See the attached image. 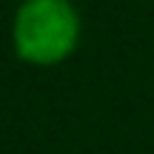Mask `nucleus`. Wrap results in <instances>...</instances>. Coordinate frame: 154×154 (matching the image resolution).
I'll list each match as a JSON object with an SVG mask.
<instances>
[{"instance_id":"1","label":"nucleus","mask_w":154,"mask_h":154,"mask_svg":"<svg viewBox=\"0 0 154 154\" xmlns=\"http://www.w3.org/2000/svg\"><path fill=\"white\" fill-rule=\"evenodd\" d=\"M80 43V11L72 0H23L11 20V49L29 66H57Z\"/></svg>"}]
</instances>
